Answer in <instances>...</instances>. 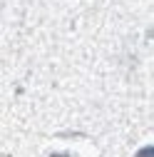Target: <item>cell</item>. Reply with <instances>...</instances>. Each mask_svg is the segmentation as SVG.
Listing matches in <instances>:
<instances>
[{
    "label": "cell",
    "mask_w": 154,
    "mask_h": 157,
    "mask_svg": "<svg viewBox=\"0 0 154 157\" xmlns=\"http://www.w3.org/2000/svg\"><path fill=\"white\" fill-rule=\"evenodd\" d=\"M137 157H154V145H149V147H142V150L137 152Z\"/></svg>",
    "instance_id": "6da1fadb"
},
{
    "label": "cell",
    "mask_w": 154,
    "mask_h": 157,
    "mask_svg": "<svg viewBox=\"0 0 154 157\" xmlns=\"http://www.w3.org/2000/svg\"><path fill=\"white\" fill-rule=\"evenodd\" d=\"M52 157H70V155H52Z\"/></svg>",
    "instance_id": "7a4b0ae2"
}]
</instances>
